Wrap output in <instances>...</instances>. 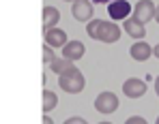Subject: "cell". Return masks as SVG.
Instances as JSON below:
<instances>
[{
	"mask_svg": "<svg viewBox=\"0 0 159 124\" xmlns=\"http://www.w3.org/2000/svg\"><path fill=\"white\" fill-rule=\"evenodd\" d=\"M60 51H62V58H65V60L78 62L80 58L86 53V47H84V43H82V41H78V39H75V41H69V43H67V45H65Z\"/></svg>",
	"mask_w": 159,
	"mask_h": 124,
	"instance_id": "cell-9",
	"label": "cell"
},
{
	"mask_svg": "<svg viewBox=\"0 0 159 124\" xmlns=\"http://www.w3.org/2000/svg\"><path fill=\"white\" fill-rule=\"evenodd\" d=\"M123 92H125L127 99H140V96L146 94V83L142 79H138V77H129L123 83Z\"/></svg>",
	"mask_w": 159,
	"mask_h": 124,
	"instance_id": "cell-6",
	"label": "cell"
},
{
	"mask_svg": "<svg viewBox=\"0 0 159 124\" xmlns=\"http://www.w3.org/2000/svg\"><path fill=\"white\" fill-rule=\"evenodd\" d=\"M65 2H75V0H65Z\"/></svg>",
	"mask_w": 159,
	"mask_h": 124,
	"instance_id": "cell-25",
	"label": "cell"
},
{
	"mask_svg": "<svg viewBox=\"0 0 159 124\" xmlns=\"http://www.w3.org/2000/svg\"><path fill=\"white\" fill-rule=\"evenodd\" d=\"M41 124H54V120L48 116V113H43V122H41Z\"/></svg>",
	"mask_w": 159,
	"mask_h": 124,
	"instance_id": "cell-18",
	"label": "cell"
},
{
	"mask_svg": "<svg viewBox=\"0 0 159 124\" xmlns=\"http://www.w3.org/2000/svg\"><path fill=\"white\" fill-rule=\"evenodd\" d=\"M71 15L78 22H90L93 19V2L90 0H75L71 6Z\"/></svg>",
	"mask_w": 159,
	"mask_h": 124,
	"instance_id": "cell-7",
	"label": "cell"
},
{
	"mask_svg": "<svg viewBox=\"0 0 159 124\" xmlns=\"http://www.w3.org/2000/svg\"><path fill=\"white\" fill-rule=\"evenodd\" d=\"M69 43V39H67V32L62 30V28H52V30H45V45H50L54 49H62L65 45Z\"/></svg>",
	"mask_w": 159,
	"mask_h": 124,
	"instance_id": "cell-8",
	"label": "cell"
},
{
	"mask_svg": "<svg viewBox=\"0 0 159 124\" xmlns=\"http://www.w3.org/2000/svg\"><path fill=\"white\" fill-rule=\"evenodd\" d=\"M90 2H95V4H112L114 0H90Z\"/></svg>",
	"mask_w": 159,
	"mask_h": 124,
	"instance_id": "cell-19",
	"label": "cell"
},
{
	"mask_svg": "<svg viewBox=\"0 0 159 124\" xmlns=\"http://www.w3.org/2000/svg\"><path fill=\"white\" fill-rule=\"evenodd\" d=\"M62 124H88L84 118H78V116H73V118H69V120H65Z\"/></svg>",
	"mask_w": 159,
	"mask_h": 124,
	"instance_id": "cell-17",
	"label": "cell"
},
{
	"mask_svg": "<svg viewBox=\"0 0 159 124\" xmlns=\"http://www.w3.org/2000/svg\"><path fill=\"white\" fill-rule=\"evenodd\" d=\"M155 15H157V4L153 0H138L133 4V17L138 22H142L144 26L151 19H155Z\"/></svg>",
	"mask_w": 159,
	"mask_h": 124,
	"instance_id": "cell-3",
	"label": "cell"
},
{
	"mask_svg": "<svg viewBox=\"0 0 159 124\" xmlns=\"http://www.w3.org/2000/svg\"><path fill=\"white\" fill-rule=\"evenodd\" d=\"M95 109H97L99 113H103V116L114 113V111L118 109V96H116L114 92H110V90L101 92V94L95 99Z\"/></svg>",
	"mask_w": 159,
	"mask_h": 124,
	"instance_id": "cell-4",
	"label": "cell"
},
{
	"mask_svg": "<svg viewBox=\"0 0 159 124\" xmlns=\"http://www.w3.org/2000/svg\"><path fill=\"white\" fill-rule=\"evenodd\" d=\"M153 56H155V58H159V45H155V47H153Z\"/></svg>",
	"mask_w": 159,
	"mask_h": 124,
	"instance_id": "cell-20",
	"label": "cell"
},
{
	"mask_svg": "<svg viewBox=\"0 0 159 124\" xmlns=\"http://www.w3.org/2000/svg\"><path fill=\"white\" fill-rule=\"evenodd\" d=\"M50 69H52V73H56L58 77L60 75H67V73H71L73 69H78L71 60H65V58H56L52 64H50Z\"/></svg>",
	"mask_w": 159,
	"mask_h": 124,
	"instance_id": "cell-13",
	"label": "cell"
},
{
	"mask_svg": "<svg viewBox=\"0 0 159 124\" xmlns=\"http://www.w3.org/2000/svg\"><path fill=\"white\" fill-rule=\"evenodd\" d=\"M41 96H43V99H41V109H43V113L54 111L56 105H58V96H56V92H52V90H43Z\"/></svg>",
	"mask_w": 159,
	"mask_h": 124,
	"instance_id": "cell-14",
	"label": "cell"
},
{
	"mask_svg": "<svg viewBox=\"0 0 159 124\" xmlns=\"http://www.w3.org/2000/svg\"><path fill=\"white\" fill-rule=\"evenodd\" d=\"M54 60H56V56H54V47L43 45V62H45V64H52Z\"/></svg>",
	"mask_w": 159,
	"mask_h": 124,
	"instance_id": "cell-15",
	"label": "cell"
},
{
	"mask_svg": "<svg viewBox=\"0 0 159 124\" xmlns=\"http://www.w3.org/2000/svg\"><path fill=\"white\" fill-rule=\"evenodd\" d=\"M107 13L112 17V22H118V19H129L133 13V6L129 4V0H114L112 4H107Z\"/></svg>",
	"mask_w": 159,
	"mask_h": 124,
	"instance_id": "cell-5",
	"label": "cell"
},
{
	"mask_svg": "<svg viewBox=\"0 0 159 124\" xmlns=\"http://www.w3.org/2000/svg\"><path fill=\"white\" fill-rule=\"evenodd\" d=\"M129 56H131L135 62H146V60L153 56V47H151L148 43H144V41H138V43H133V45H131Z\"/></svg>",
	"mask_w": 159,
	"mask_h": 124,
	"instance_id": "cell-11",
	"label": "cell"
},
{
	"mask_svg": "<svg viewBox=\"0 0 159 124\" xmlns=\"http://www.w3.org/2000/svg\"><path fill=\"white\" fill-rule=\"evenodd\" d=\"M99 124H112V122H99Z\"/></svg>",
	"mask_w": 159,
	"mask_h": 124,
	"instance_id": "cell-24",
	"label": "cell"
},
{
	"mask_svg": "<svg viewBox=\"0 0 159 124\" xmlns=\"http://www.w3.org/2000/svg\"><path fill=\"white\" fill-rule=\"evenodd\" d=\"M123 30L131 36V39H138V41H142L144 39V34H146V26L142 24V22H138L135 17H129V19H125L123 22Z\"/></svg>",
	"mask_w": 159,
	"mask_h": 124,
	"instance_id": "cell-10",
	"label": "cell"
},
{
	"mask_svg": "<svg viewBox=\"0 0 159 124\" xmlns=\"http://www.w3.org/2000/svg\"><path fill=\"white\" fill-rule=\"evenodd\" d=\"M86 34L95 41H101V43H116L123 34V26H116L114 22H107V19H90L86 26Z\"/></svg>",
	"mask_w": 159,
	"mask_h": 124,
	"instance_id": "cell-1",
	"label": "cell"
},
{
	"mask_svg": "<svg viewBox=\"0 0 159 124\" xmlns=\"http://www.w3.org/2000/svg\"><path fill=\"white\" fill-rule=\"evenodd\" d=\"M125 124H148L142 116H131V118H127V122Z\"/></svg>",
	"mask_w": 159,
	"mask_h": 124,
	"instance_id": "cell-16",
	"label": "cell"
},
{
	"mask_svg": "<svg viewBox=\"0 0 159 124\" xmlns=\"http://www.w3.org/2000/svg\"><path fill=\"white\" fill-rule=\"evenodd\" d=\"M155 92H157V96H159V77L155 79Z\"/></svg>",
	"mask_w": 159,
	"mask_h": 124,
	"instance_id": "cell-21",
	"label": "cell"
},
{
	"mask_svg": "<svg viewBox=\"0 0 159 124\" xmlns=\"http://www.w3.org/2000/svg\"><path fill=\"white\" fill-rule=\"evenodd\" d=\"M155 124H159V116H157V120H155Z\"/></svg>",
	"mask_w": 159,
	"mask_h": 124,
	"instance_id": "cell-23",
	"label": "cell"
},
{
	"mask_svg": "<svg viewBox=\"0 0 159 124\" xmlns=\"http://www.w3.org/2000/svg\"><path fill=\"white\" fill-rule=\"evenodd\" d=\"M58 22H60V11L56 6H45L43 9V28L52 30V28H56Z\"/></svg>",
	"mask_w": 159,
	"mask_h": 124,
	"instance_id": "cell-12",
	"label": "cell"
},
{
	"mask_svg": "<svg viewBox=\"0 0 159 124\" xmlns=\"http://www.w3.org/2000/svg\"><path fill=\"white\" fill-rule=\"evenodd\" d=\"M58 86L60 90H65L67 94H80L86 86V79H84V73L80 69H73L71 73L67 75H60L58 77Z\"/></svg>",
	"mask_w": 159,
	"mask_h": 124,
	"instance_id": "cell-2",
	"label": "cell"
},
{
	"mask_svg": "<svg viewBox=\"0 0 159 124\" xmlns=\"http://www.w3.org/2000/svg\"><path fill=\"white\" fill-rule=\"evenodd\" d=\"M155 22L159 24V4H157V15H155Z\"/></svg>",
	"mask_w": 159,
	"mask_h": 124,
	"instance_id": "cell-22",
	"label": "cell"
}]
</instances>
